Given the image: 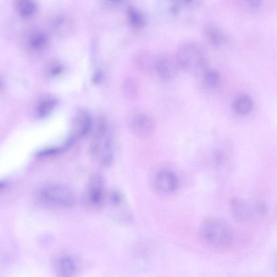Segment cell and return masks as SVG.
<instances>
[{"label": "cell", "mask_w": 277, "mask_h": 277, "mask_svg": "<svg viewBox=\"0 0 277 277\" xmlns=\"http://www.w3.org/2000/svg\"><path fill=\"white\" fill-rule=\"evenodd\" d=\"M199 234L204 243L216 248L228 247L234 239L230 225L224 220L216 217L204 220L199 228Z\"/></svg>", "instance_id": "obj_2"}, {"label": "cell", "mask_w": 277, "mask_h": 277, "mask_svg": "<svg viewBox=\"0 0 277 277\" xmlns=\"http://www.w3.org/2000/svg\"><path fill=\"white\" fill-rule=\"evenodd\" d=\"M56 105L57 101L54 99L48 98L43 100L37 107V114L40 117H45L51 113Z\"/></svg>", "instance_id": "obj_16"}, {"label": "cell", "mask_w": 277, "mask_h": 277, "mask_svg": "<svg viewBox=\"0 0 277 277\" xmlns=\"http://www.w3.org/2000/svg\"><path fill=\"white\" fill-rule=\"evenodd\" d=\"M77 136L80 137L85 136L91 127V119L89 114L82 111L76 116L74 122Z\"/></svg>", "instance_id": "obj_11"}, {"label": "cell", "mask_w": 277, "mask_h": 277, "mask_svg": "<svg viewBox=\"0 0 277 277\" xmlns=\"http://www.w3.org/2000/svg\"><path fill=\"white\" fill-rule=\"evenodd\" d=\"M203 2V0H171V4L181 9H195L200 7Z\"/></svg>", "instance_id": "obj_17"}, {"label": "cell", "mask_w": 277, "mask_h": 277, "mask_svg": "<svg viewBox=\"0 0 277 277\" xmlns=\"http://www.w3.org/2000/svg\"><path fill=\"white\" fill-rule=\"evenodd\" d=\"M62 71V68L60 67V66H55V67H54V68H53L50 72H51V74L53 75H57Z\"/></svg>", "instance_id": "obj_21"}, {"label": "cell", "mask_w": 277, "mask_h": 277, "mask_svg": "<svg viewBox=\"0 0 277 277\" xmlns=\"http://www.w3.org/2000/svg\"><path fill=\"white\" fill-rule=\"evenodd\" d=\"M204 84L209 88H217L220 84L221 75L219 72L213 69L208 68L202 76Z\"/></svg>", "instance_id": "obj_13"}, {"label": "cell", "mask_w": 277, "mask_h": 277, "mask_svg": "<svg viewBox=\"0 0 277 277\" xmlns=\"http://www.w3.org/2000/svg\"><path fill=\"white\" fill-rule=\"evenodd\" d=\"M130 127L137 137L147 138L153 134L155 123L151 116L145 114H137L132 118Z\"/></svg>", "instance_id": "obj_4"}, {"label": "cell", "mask_w": 277, "mask_h": 277, "mask_svg": "<svg viewBox=\"0 0 277 277\" xmlns=\"http://www.w3.org/2000/svg\"><path fill=\"white\" fill-rule=\"evenodd\" d=\"M41 196L44 201L62 207H71L75 203L74 193L67 186L60 184L49 185L43 188Z\"/></svg>", "instance_id": "obj_3"}, {"label": "cell", "mask_w": 277, "mask_h": 277, "mask_svg": "<svg viewBox=\"0 0 277 277\" xmlns=\"http://www.w3.org/2000/svg\"><path fill=\"white\" fill-rule=\"evenodd\" d=\"M88 201L94 206L101 205L104 199V181L101 176L93 175L87 187Z\"/></svg>", "instance_id": "obj_8"}, {"label": "cell", "mask_w": 277, "mask_h": 277, "mask_svg": "<svg viewBox=\"0 0 277 277\" xmlns=\"http://www.w3.org/2000/svg\"><path fill=\"white\" fill-rule=\"evenodd\" d=\"M157 189L163 193H170L175 191L178 187V179L173 172L163 170L159 172L154 179Z\"/></svg>", "instance_id": "obj_6"}, {"label": "cell", "mask_w": 277, "mask_h": 277, "mask_svg": "<svg viewBox=\"0 0 277 277\" xmlns=\"http://www.w3.org/2000/svg\"><path fill=\"white\" fill-rule=\"evenodd\" d=\"M136 82L133 79H127L125 83V90L129 96L134 97L137 92Z\"/></svg>", "instance_id": "obj_18"}, {"label": "cell", "mask_w": 277, "mask_h": 277, "mask_svg": "<svg viewBox=\"0 0 277 277\" xmlns=\"http://www.w3.org/2000/svg\"><path fill=\"white\" fill-rule=\"evenodd\" d=\"M59 272L63 277L73 276L76 273V265L74 260L70 257H64L60 260L59 264Z\"/></svg>", "instance_id": "obj_14"}, {"label": "cell", "mask_w": 277, "mask_h": 277, "mask_svg": "<svg viewBox=\"0 0 277 277\" xmlns=\"http://www.w3.org/2000/svg\"><path fill=\"white\" fill-rule=\"evenodd\" d=\"M132 21L137 25H141L142 23V20L141 16L136 14V12H132Z\"/></svg>", "instance_id": "obj_20"}, {"label": "cell", "mask_w": 277, "mask_h": 277, "mask_svg": "<svg viewBox=\"0 0 277 277\" xmlns=\"http://www.w3.org/2000/svg\"><path fill=\"white\" fill-rule=\"evenodd\" d=\"M202 35L209 45L216 47L224 46L229 39L223 31L213 25L205 26L202 31Z\"/></svg>", "instance_id": "obj_9"}, {"label": "cell", "mask_w": 277, "mask_h": 277, "mask_svg": "<svg viewBox=\"0 0 277 277\" xmlns=\"http://www.w3.org/2000/svg\"><path fill=\"white\" fill-rule=\"evenodd\" d=\"M175 58L180 69L193 76L202 77L208 69V55L196 42L182 43L177 50Z\"/></svg>", "instance_id": "obj_1"}, {"label": "cell", "mask_w": 277, "mask_h": 277, "mask_svg": "<svg viewBox=\"0 0 277 277\" xmlns=\"http://www.w3.org/2000/svg\"><path fill=\"white\" fill-rule=\"evenodd\" d=\"M254 103L252 98L247 94H241L232 103V108L238 114L247 115L252 111Z\"/></svg>", "instance_id": "obj_10"}, {"label": "cell", "mask_w": 277, "mask_h": 277, "mask_svg": "<svg viewBox=\"0 0 277 277\" xmlns=\"http://www.w3.org/2000/svg\"><path fill=\"white\" fill-rule=\"evenodd\" d=\"M231 206L233 215L239 221L247 220L254 213L259 214V203L252 206L240 199H234L231 202Z\"/></svg>", "instance_id": "obj_7"}, {"label": "cell", "mask_w": 277, "mask_h": 277, "mask_svg": "<svg viewBox=\"0 0 277 277\" xmlns=\"http://www.w3.org/2000/svg\"><path fill=\"white\" fill-rule=\"evenodd\" d=\"M4 186V181H0V190Z\"/></svg>", "instance_id": "obj_23"}, {"label": "cell", "mask_w": 277, "mask_h": 277, "mask_svg": "<svg viewBox=\"0 0 277 277\" xmlns=\"http://www.w3.org/2000/svg\"><path fill=\"white\" fill-rule=\"evenodd\" d=\"M243 1L251 9H256L261 7L263 0H243Z\"/></svg>", "instance_id": "obj_19"}, {"label": "cell", "mask_w": 277, "mask_h": 277, "mask_svg": "<svg viewBox=\"0 0 277 277\" xmlns=\"http://www.w3.org/2000/svg\"><path fill=\"white\" fill-rule=\"evenodd\" d=\"M107 1L109 2H111L112 4H120L122 1H123V0H107Z\"/></svg>", "instance_id": "obj_22"}, {"label": "cell", "mask_w": 277, "mask_h": 277, "mask_svg": "<svg viewBox=\"0 0 277 277\" xmlns=\"http://www.w3.org/2000/svg\"><path fill=\"white\" fill-rule=\"evenodd\" d=\"M180 69L175 58L164 57L158 60L156 64V70L162 79L169 80L174 78Z\"/></svg>", "instance_id": "obj_5"}, {"label": "cell", "mask_w": 277, "mask_h": 277, "mask_svg": "<svg viewBox=\"0 0 277 277\" xmlns=\"http://www.w3.org/2000/svg\"><path fill=\"white\" fill-rule=\"evenodd\" d=\"M18 9L22 17L29 18L35 13L36 6L33 0H18Z\"/></svg>", "instance_id": "obj_15"}, {"label": "cell", "mask_w": 277, "mask_h": 277, "mask_svg": "<svg viewBox=\"0 0 277 277\" xmlns=\"http://www.w3.org/2000/svg\"><path fill=\"white\" fill-rule=\"evenodd\" d=\"M48 38L45 34L41 32H35L32 33L28 42L32 50L39 51L46 46Z\"/></svg>", "instance_id": "obj_12"}]
</instances>
